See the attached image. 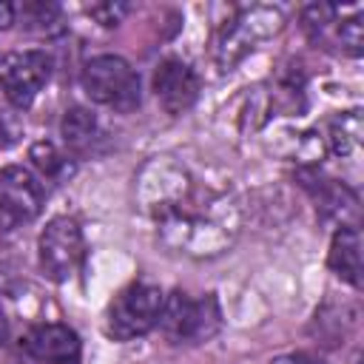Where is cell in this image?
<instances>
[{
	"instance_id": "cell-1",
	"label": "cell",
	"mask_w": 364,
	"mask_h": 364,
	"mask_svg": "<svg viewBox=\"0 0 364 364\" xmlns=\"http://www.w3.org/2000/svg\"><path fill=\"white\" fill-rule=\"evenodd\" d=\"M145 210L156 222L162 242L185 256L225 253L236 236V208L222 191L196 182L185 168L154 159L139 173Z\"/></svg>"
},
{
	"instance_id": "cell-2",
	"label": "cell",
	"mask_w": 364,
	"mask_h": 364,
	"mask_svg": "<svg viewBox=\"0 0 364 364\" xmlns=\"http://www.w3.org/2000/svg\"><path fill=\"white\" fill-rule=\"evenodd\" d=\"M82 91L88 94L91 102L105 105L119 114H131L142 102V85L139 74L131 68V63L119 54H100L91 57L82 65L80 74Z\"/></svg>"
},
{
	"instance_id": "cell-3",
	"label": "cell",
	"mask_w": 364,
	"mask_h": 364,
	"mask_svg": "<svg viewBox=\"0 0 364 364\" xmlns=\"http://www.w3.org/2000/svg\"><path fill=\"white\" fill-rule=\"evenodd\" d=\"M156 327L173 344H202L210 341L222 327V310L213 293L193 299L185 290H173L162 301Z\"/></svg>"
},
{
	"instance_id": "cell-4",
	"label": "cell",
	"mask_w": 364,
	"mask_h": 364,
	"mask_svg": "<svg viewBox=\"0 0 364 364\" xmlns=\"http://www.w3.org/2000/svg\"><path fill=\"white\" fill-rule=\"evenodd\" d=\"M162 290L148 282H134L114 296L105 313V333L117 341H131L151 333L162 313Z\"/></svg>"
},
{
	"instance_id": "cell-5",
	"label": "cell",
	"mask_w": 364,
	"mask_h": 364,
	"mask_svg": "<svg viewBox=\"0 0 364 364\" xmlns=\"http://www.w3.org/2000/svg\"><path fill=\"white\" fill-rule=\"evenodd\" d=\"M37 256H40L43 273L51 282H65L68 276H74L85 259V242H82V230L77 219L54 216L40 233Z\"/></svg>"
},
{
	"instance_id": "cell-6",
	"label": "cell",
	"mask_w": 364,
	"mask_h": 364,
	"mask_svg": "<svg viewBox=\"0 0 364 364\" xmlns=\"http://www.w3.org/2000/svg\"><path fill=\"white\" fill-rule=\"evenodd\" d=\"M279 28H282V14L276 9L256 6V9L239 11L216 40V63L222 65V71H228L236 60L253 51L262 37H270Z\"/></svg>"
},
{
	"instance_id": "cell-7",
	"label": "cell",
	"mask_w": 364,
	"mask_h": 364,
	"mask_svg": "<svg viewBox=\"0 0 364 364\" xmlns=\"http://www.w3.org/2000/svg\"><path fill=\"white\" fill-rule=\"evenodd\" d=\"M51 77V57L40 48L17 51L3 60L0 65V91L11 102V108L23 111L34 102V97L43 91V85Z\"/></svg>"
},
{
	"instance_id": "cell-8",
	"label": "cell",
	"mask_w": 364,
	"mask_h": 364,
	"mask_svg": "<svg viewBox=\"0 0 364 364\" xmlns=\"http://www.w3.org/2000/svg\"><path fill=\"white\" fill-rule=\"evenodd\" d=\"M43 196L46 191L28 168H0V219L9 228L37 219V213L43 210Z\"/></svg>"
},
{
	"instance_id": "cell-9",
	"label": "cell",
	"mask_w": 364,
	"mask_h": 364,
	"mask_svg": "<svg viewBox=\"0 0 364 364\" xmlns=\"http://www.w3.org/2000/svg\"><path fill=\"white\" fill-rule=\"evenodd\" d=\"M199 88H202L199 74L188 63H182L176 57H168V60H162L154 68V94H156V102L171 117L185 114L199 100Z\"/></svg>"
},
{
	"instance_id": "cell-10",
	"label": "cell",
	"mask_w": 364,
	"mask_h": 364,
	"mask_svg": "<svg viewBox=\"0 0 364 364\" xmlns=\"http://www.w3.org/2000/svg\"><path fill=\"white\" fill-rule=\"evenodd\" d=\"M20 347L43 364H80V353H82L80 336L68 324H57V321L31 327L20 338Z\"/></svg>"
},
{
	"instance_id": "cell-11",
	"label": "cell",
	"mask_w": 364,
	"mask_h": 364,
	"mask_svg": "<svg viewBox=\"0 0 364 364\" xmlns=\"http://www.w3.org/2000/svg\"><path fill=\"white\" fill-rule=\"evenodd\" d=\"M299 179L313 193L316 208L321 210V216H336V219H341V228H355V222H358V196L344 182H336V179L318 173V168L301 171Z\"/></svg>"
},
{
	"instance_id": "cell-12",
	"label": "cell",
	"mask_w": 364,
	"mask_h": 364,
	"mask_svg": "<svg viewBox=\"0 0 364 364\" xmlns=\"http://www.w3.org/2000/svg\"><path fill=\"white\" fill-rule=\"evenodd\" d=\"M330 270L353 287H361V236L358 228H338L327 250Z\"/></svg>"
},
{
	"instance_id": "cell-13",
	"label": "cell",
	"mask_w": 364,
	"mask_h": 364,
	"mask_svg": "<svg viewBox=\"0 0 364 364\" xmlns=\"http://www.w3.org/2000/svg\"><path fill=\"white\" fill-rule=\"evenodd\" d=\"M60 134H63V142H65L74 154H91L94 145L100 142V122H97V117H94L88 108L71 105V108L63 114Z\"/></svg>"
},
{
	"instance_id": "cell-14",
	"label": "cell",
	"mask_w": 364,
	"mask_h": 364,
	"mask_svg": "<svg viewBox=\"0 0 364 364\" xmlns=\"http://www.w3.org/2000/svg\"><path fill=\"white\" fill-rule=\"evenodd\" d=\"M28 159H31L34 168H37L46 179H51V182H63L65 176L74 173V162H71L65 154H60L51 142H34L31 151H28Z\"/></svg>"
},
{
	"instance_id": "cell-15",
	"label": "cell",
	"mask_w": 364,
	"mask_h": 364,
	"mask_svg": "<svg viewBox=\"0 0 364 364\" xmlns=\"http://www.w3.org/2000/svg\"><path fill=\"white\" fill-rule=\"evenodd\" d=\"M358 136H361V125H358V111H347V114H338L333 122H330V151L336 156H347L355 145H358Z\"/></svg>"
},
{
	"instance_id": "cell-16",
	"label": "cell",
	"mask_w": 364,
	"mask_h": 364,
	"mask_svg": "<svg viewBox=\"0 0 364 364\" xmlns=\"http://www.w3.org/2000/svg\"><path fill=\"white\" fill-rule=\"evenodd\" d=\"M20 17L28 31L51 34L60 28V6H54V3H23Z\"/></svg>"
},
{
	"instance_id": "cell-17",
	"label": "cell",
	"mask_w": 364,
	"mask_h": 364,
	"mask_svg": "<svg viewBox=\"0 0 364 364\" xmlns=\"http://www.w3.org/2000/svg\"><path fill=\"white\" fill-rule=\"evenodd\" d=\"M336 43L341 46V51H347L350 57H358L361 54V46H364V26H361V17H350V20H336Z\"/></svg>"
},
{
	"instance_id": "cell-18",
	"label": "cell",
	"mask_w": 364,
	"mask_h": 364,
	"mask_svg": "<svg viewBox=\"0 0 364 364\" xmlns=\"http://www.w3.org/2000/svg\"><path fill=\"white\" fill-rule=\"evenodd\" d=\"M20 136H23V122H20V117H17L11 108L0 105V151L11 148Z\"/></svg>"
},
{
	"instance_id": "cell-19",
	"label": "cell",
	"mask_w": 364,
	"mask_h": 364,
	"mask_svg": "<svg viewBox=\"0 0 364 364\" xmlns=\"http://www.w3.org/2000/svg\"><path fill=\"white\" fill-rule=\"evenodd\" d=\"M97 23L102 26H117L125 14H128V3H94L85 9Z\"/></svg>"
},
{
	"instance_id": "cell-20",
	"label": "cell",
	"mask_w": 364,
	"mask_h": 364,
	"mask_svg": "<svg viewBox=\"0 0 364 364\" xmlns=\"http://www.w3.org/2000/svg\"><path fill=\"white\" fill-rule=\"evenodd\" d=\"M270 364H324V361L310 353H284V355H276Z\"/></svg>"
},
{
	"instance_id": "cell-21",
	"label": "cell",
	"mask_w": 364,
	"mask_h": 364,
	"mask_svg": "<svg viewBox=\"0 0 364 364\" xmlns=\"http://www.w3.org/2000/svg\"><path fill=\"white\" fill-rule=\"evenodd\" d=\"M14 17H17V9H14L11 3L0 0V31H3V28H9V26L14 23Z\"/></svg>"
},
{
	"instance_id": "cell-22",
	"label": "cell",
	"mask_w": 364,
	"mask_h": 364,
	"mask_svg": "<svg viewBox=\"0 0 364 364\" xmlns=\"http://www.w3.org/2000/svg\"><path fill=\"white\" fill-rule=\"evenodd\" d=\"M6 336H9V321H6V313H3V307H0V344L6 341Z\"/></svg>"
}]
</instances>
